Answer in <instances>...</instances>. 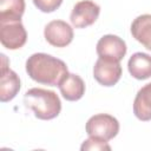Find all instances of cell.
<instances>
[{"instance_id":"6da1fadb","label":"cell","mask_w":151,"mask_h":151,"mask_svg":"<svg viewBox=\"0 0 151 151\" xmlns=\"http://www.w3.org/2000/svg\"><path fill=\"white\" fill-rule=\"evenodd\" d=\"M26 72L37 83L57 86L68 73L67 65L47 53H34L26 60Z\"/></svg>"},{"instance_id":"7a4b0ae2","label":"cell","mask_w":151,"mask_h":151,"mask_svg":"<svg viewBox=\"0 0 151 151\" xmlns=\"http://www.w3.org/2000/svg\"><path fill=\"white\" fill-rule=\"evenodd\" d=\"M24 104L34 112V116L41 120H51L59 116L61 101L54 91L33 87L24 94Z\"/></svg>"},{"instance_id":"3957f363","label":"cell","mask_w":151,"mask_h":151,"mask_svg":"<svg viewBox=\"0 0 151 151\" xmlns=\"http://www.w3.org/2000/svg\"><path fill=\"white\" fill-rule=\"evenodd\" d=\"M85 130L88 137H99L105 140H110L118 134L119 122L111 114L98 113L87 120Z\"/></svg>"},{"instance_id":"277c9868","label":"cell","mask_w":151,"mask_h":151,"mask_svg":"<svg viewBox=\"0 0 151 151\" xmlns=\"http://www.w3.org/2000/svg\"><path fill=\"white\" fill-rule=\"evenodd\" d=\"M100 13V7L92 0L78 1L71 12L70 20L76 28H85L96 22Z\"/></svg>"},{"instance_id":"5b68a950","label":"cell","mask_w":151,"mask_h":151,"mask_svg":"<svg viewBox=\"0 0 151 151\" xmlns=\"http://www.w3.org/2000/svg\"><path fill=\"white\" fill-rule=\"evenodd\" d=\"M123 70L120 61L99 58L93 66V77L103 86H113L116 85L120 77Z\"/></svg>"},{"instance_id":"8992f818","label":"cell","mask_w":151,"mask_h":151,"mask_svg":"<svg viewBox=\"0 0 151 151\" xmlns=\"http://www.w3.org/2000/svg\"><path fill=\"white\" fill-rule=\"evenodd\" d=\"M44 37L54 47H66L73 40V28L64 20H52L45 26Z\"/></svg>"},{"instance_id":"52a82bcc","label":"cell","mask_w":151,"mask_h":151,"mask_svg":"<svg viewBox=\"0 0 151 151\" xmlns=\"http://www.w3.org/2000/svg\"><path fill=\"white\" fill-rule=\"evenodd\" d=\"M27 40V32L21 21L0 22V41L7 50L21 48Z\"/></svg>"},{"instance_id":"ba28073f","label":"cell","mask_w":151,"mask_h":151,"mask_svg":"<svg viewBox=\"0 0 151 151\" xmlns=\"http://www.w3.org/2000/svg\"><path fill=\"white\" fill-rule=\"evenodd\" d=\"M97 54L99 58H106L120 61L126 54V44L118 35L106 34L97 42Z\"/></svg>"},{"instance_id":"9c48e42d","label":"cell","mask_w":151,"mask_h":151,"mask_svg":"<svg viewBox=\"0 0 151 151\" xmlns=\"http://www.w3.org/2000/svg\"><path fill=\"white\" fill-rule=\"evenodd\" d=\"M2 66L0 77V100L2 103L12 100L20 91V78L19 76L7 67V58L1 54Z\"/></svg>"},{"instance_id":"30bf717a","label":"cell","mask_w":151,"mask_h":151,"mask_svg":"<svg viewBox=\"0 0 151 151\" xmlns=\"http://www.w3.org/2000/svg\"><path fill=\"white\" fill-rule=\"evenodd\" d=\"M61 96L68 101L79 100L85 93L84 80L74 73H67L58 85Z\"/></svg>"},{"instance_id":"8fae6325","label":"cell","mask_w":151,"mask_h":151,"mask_svg":"<svg viewBox=\"0 0 151 151\" xmlns=\"http://www.w3.org/2000/svg\"><path fill=\"white\" fill-rule=\"evenodd\" d=\"M127 68L130 74L138 80H144L150 78L151 77V55L144 52L133 53L127 61Z\"/></svg>"},{"instance_id":"7c38bea8","label":"cell","mask_w":151,"mask_h":151,"mask_svg":"<svg viewBox=\"0 0 151 151\" xmlns=\"http://www.w3.org/2000/svg\"><path fill=\"white\" fill-rule=\"evenodd\" d=\"M132 37L145 48L151 51V14H142L131 24Z\"/></svg>"},{"instance_id":"4fadbf2b","label":"cell","mask_w":151,"mask_h":151,"mask_svg":"<svg viewBox=\"0 0 151 151\" xmlns=\"http://www.w3.org/2000/svg\"><path fill=\"white\" fill-rule=\"evenodd\" d=\"M133 113L139 120H151V83L144 85L137 92L133 101Z\"/></svg>"},{"instance_id":"5bb4252c","label":"cell","mask_w":151,"mask_h":151,"mask_svg":"<svg viewBox=\"0 0 151 151\" xmlns=\"http://www.w3.org/2000/svg\"><path fill=\"white\" fill-rule=\"evenodd\" d=\"M25 0H0V22L21 21Z\"/></svg>"},{"instance_id":"9a60e30c","label":"cell","mask_w":151,"mask_h":151,"mask_svg":"<svg viewBox=\"0 0 151 151\" xmlns=\"http://www.w3.org/2000/svg\"><path fill=\"white\" fill-rule=\"evenodd\" d=\"M81 151L85 150H94V151H103V150H111V146L107 144V140L99 138V137H90L88 139L84 140L80 146Z\"/></svg>"},{"instance_id":"2e32d148","label":"cell","mask_w":151,"mask_h":151,"mask_svg":"<svg viewBox=\"0 0 151 151\" xmlns=\"http://www.w3.org/2000/svg\"><path fill=\"white\" fill-rule=\"evenodd\" d=\"M33 4L39 11L44 13H51L60 7L63 0H33Z\"/></svg>"}]
</instances>
